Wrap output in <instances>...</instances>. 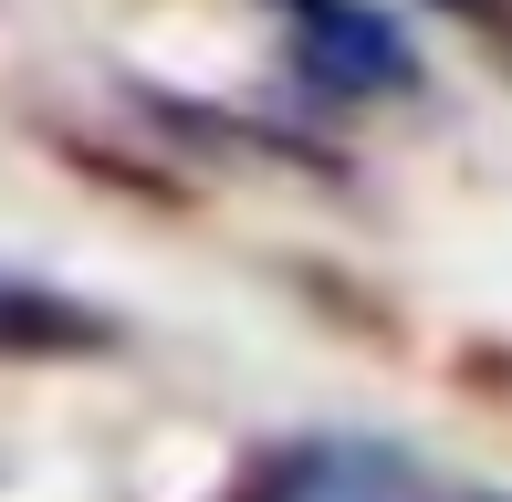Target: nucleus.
<instances>
[{"label": "nucleus", "instance_id": "2", "mask_svg": "<svg viewBox=\"0 0 512 502\" xmlns=\"http://www.w3.org/2000/svg\"><path fill=\"white\" fill-rule=\"evenodd\" d=\"M95 314L63 304L53 283H32V272H0V356H32V346H95Z\"/></svg>", "mask_w": 512, "mask_h": 502}, {"label": "nucleus", "instance_id": "1", "mask_svg": "<svg viewBox=\"0 0 512 502\" xmlns=\"http://www.w3.org/2000/svg\"><path fill=\"white\" fill-rule=\"evenodd\" d=\"M293 74L314 95H387L408 84V42L366 0H293Z\"/></svg>", "mask_w": 512, "mask_h": 502}]
</instances>
